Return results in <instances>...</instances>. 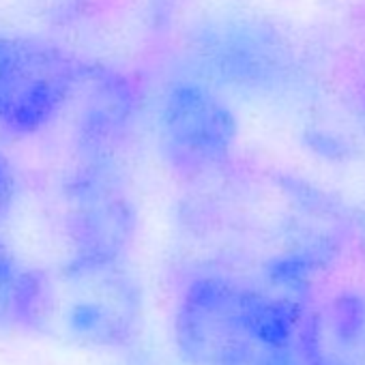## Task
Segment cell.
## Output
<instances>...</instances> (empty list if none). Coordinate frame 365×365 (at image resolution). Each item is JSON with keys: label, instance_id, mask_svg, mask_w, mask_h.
Returning <instances> with one entry per match:
<instances>
[{"label": "cell", "instance_id": "obj_10", "mask_svg": "<svg viewBox=\"0 0 365 365\" xmlns=\"http://www.w3.org/2000/svg\"><path fill=\"white\" fill-rule=\"evenodd\" d=\"M101 0H22L29 16L48 26H73L93 16Z\"/></svg>", "mask_w": 365, "mask_h": 365}, {"label": "cell", "instance_id": "obj_1", "mask_svg": "<svg viewBox=\"0 0 365 365\" xmlns=\"http://www.w3.org/2000/svg\"><path fill=\"white\" fill-rule=\"evenodd\" d=\"M303 299L222 269L194 273L174 309V344L190 365H241L264 346L299 344Z\"/></svg>", "mask_w": 365, "mask_h": 365}, {"label": "cell", "instance_id": "obj_9", "mask_svg": "<svg viewBox=\"0 0 365 365\" xmlns=\"http://www.w3.org/2000/svg\"><path fill=\"white\" fill-rule=\"evenodd\" d=\"M41 269L24 264L0 239V333L29 331Z\"/></svg>", "mask_w": 365, "mask_h": 365}, {"label": "cell", "instance_id": "obj_2", "mask_svg": "<svg viewBox=\"0 0 365 365\" xmlns=\"http://www.w3.org/2000/svg\"><path fill=\"white\" fill-rule=\"evenodd\" d=\"M144 318V294L125 260H65L41 271L31 333L99 350L127 348Z\"/></svg>", "mask_w": 365, "mask_h": 365}, {"label": "cell", "instance_id": "obj_5", "mask_svg": "<svg viewBox=\"0 0 365 365\" xmlns=\"http://www.w3.org/2000/svg\"><path fill=\"white\" fill-rule=\"evenodd\" d=\"M138 226L135 200L114 159L78 161L63 187L67 260H127Z\"/></svg>", "mask_w": 365, "mask_h": 365}, {"label": "cell", "instance_id": "obj_8", "mask_svg": "<svg viewBox=\"0 0 365 365\" xmlns=\"http://www.w3.org/2000/svg\"><path fill=\"white\" fill-rule=\"evenodd\" d=\"M299 350L307 365H365V290L344 288L307 307Z\"/></svg>", "mask_w": 365, "mask_h": 365}, {"label": "cell", "instance_id": "obj_12", "mask_svg": "<svg viewBox=\"0 0 365 365\" xmlns=\"http://www.w3.org/2000/svg\"><path fill=\"white\" fill-rule=\"evenodd\" d=\"M16 196H18L16 172H14L11 163H9V159L0 153V222H3L11 213Z\"/></svg>", "mask_w": 365, "mask_h": 365}, {"label": "cell", "instance_id": "obj_4", "mask_svg": "<svg viewBox=\"0 0 365 365\" xmlns=\"http://www.w3.org/2000/svg\"><path fill=\"white\" fill-rule=\"evenodd\" d=\"M239 118L224 95L198 78L168 86L157 112V150L180 180L200 182L232 163Z\"/></svg>", "mask_w": 365, "mask_h": 365}, {"label": "cell", "instance_id": "obj_6", "mask_svg": "<svg viewBox=\"0 0 365 365\" xmlns=\"http://www.w3.org/2000/svg\"><path fill=\"white\" fill-rule=\"evenodd\" d=\"M84 63L39 39L0 35V127L33 135L69 106Z\"/></svg>", "mask_w": 365, "mask_h": 365}, {"label": "cell", "instance_id": "obj_11", "mask_svg": "<svg viewBox=\"0 0 365 365\" xmlns=\"http://www.w3.org/2000/svg\"><path fill=\"white\" fill-rule=\"evenodd\" d=\"M241 365H307V363L299 350V344H292V346H264L256 350Z\"/></svg>", "mask_w": 365, "mask_h": 365}, {"label": "cell", "instance_id": "obj_7", "mask_svg": "<svg viewBox=\"0 0 365 365\" xmlns=\"http://www.w3.org/2000/svg\"><path fill=\"white\" fill-rule=\"evenodd\" d=\"M71 101H78L73 131L78 161L114 159L140 103L131 80L116 69L84 63Z\"/></svg>", "mask_w": 365, "mask_h": 365}, {"label": "cell", "instance_id": "obj_3", "mask_svg": "<svg viewBox=\"0 0 365 365\" xmlns=\"http://www.w3.org/2000/svg\"><path fill=\"white\" fill-rule=\"evenodd\" d=\"M190 61L198 80L247 97H267L290 84L297 71L294 48L269 20L222 16L190 39Z\"/></svg>", "mask_w": 365, "mask_h": 365}]
</instances>
